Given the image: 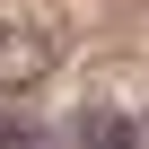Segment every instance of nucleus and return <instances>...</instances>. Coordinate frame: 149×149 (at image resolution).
Instances as JSON below:
<instances>
[{"label":"nucleus","mask_w":149,"mask_h":149,"mask_svg":"<svg viewBox=\"0 0 149 149\" xmlns=\"http://www.w3.org/2000/svg\"><path fill=\"white\" fill-rule=\"evenodd\" d=\"M53 79V35L44 26H0V97H26Z\"/></svg>","instance_id":"nucleus-1"},{"label":"nucleus","mask_w":149,"mask_h":149,"mask_svg":"<svg viewBox=\"0 0 149 149\" xmlns=\"http://www.w3.org/2000/svg\"><path fill=\"white\" fill-rule=\"evenodd\" d=\"M79 140H88V149H149V123H132V114H88Z\"/></svg>","instance_id":"nucleus-2"}]
</instances>
